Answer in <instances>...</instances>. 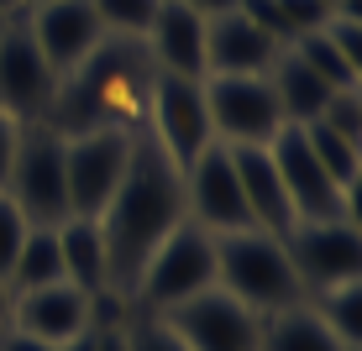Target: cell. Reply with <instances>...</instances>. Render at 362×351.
Segmentation results:
<instances>
[{
    "instance_id": "obj_1",
    "label": "cell",
    "mask_w": 362,
    "mask_h": 351,
    "mask_svg": "<svg viewBox=\"0 0 362 351\" xmlns=\"http://www.w3.org/2000/svg\"><path fill=\"white\" fill-rule=\"evenodd\" d=\"M184 215V173L158 153L153 136H136L132 162L121 189L110 194L105 215H100V236H105V257H110V288L132 299L136 273L153 257V246L163 242Z\"/></svg>"
},
{
    "instance_id": "obj_2",
    "label": "cell",
    "mask_w": 362,
    "mask_h": 351,
    "mask_svg": "<svg viewBox=\"0 0 362 351\" xmlns=\"http://www.w3.org/2000/svg\"><path fill=\"white\" fill-rule=\"evenodd\" d=\"M216 288H226L257 320L305 299V283H299L294 262L284 252V236L263 231V225L216 236Z\"/></svg>"
},
{
    "instance_id": "obj_3",
    "label": "cell",
    "mask_w": 362,
    "mask_h": 351,
    "mask_svg": "<svg viewBox=\"0 0 362 351\" xmlns=\"http://www.w3.org/2000/svg\"><path fill=\"white\" fill-rule=\"evenodd\" d=\"M216 288V236L194 220H179L163 242L153 246V257L142 262L132 288V309L142 315H163V309L184 304V299Z\"/></svg>"
},
{
    "instance_id": "obj_4",
    "label": "cell",
    "mask_w": 362,
    "mask_h": 351,
    "mask_svg": "<svg viewBox=\"0 0 362 351\" xmlns=\"http://www.w3.org/2000/svg\"><path fill=\"white\" fill-rule=\"evenodd\" d=\"M136 131L132 126H90L64 136V184H69V215L100 220L110 194L121 189L132 162Z\"/></svg>"
},
{
    "instance_id": "obj_5",
    "label": "cell",
    "mask_w": 362,
    "mask_h": 351,
    "mask_svg": "<svg viewBox=\"0 0 362 351\" xmlns=\"http://www.w3.org/2000/svg\"><path fill=\"white\" fill-rule=\"evenodd\" d=\"M6 194L16 199V210L32 225H58L69 220V184H64V131H53L47 121H32L16 136L6 173Z\"/></svg>"
},
{
    "instance_id": "obj_6",
    "label": "cell",
    "mask_w": 362,
    "mask_h": 351,
    "mask_svg": "<svg viewBox=\"0 0 362 351\" xmlns=\"http://www.w3.org/2000/svg\"><path fill=\"white\" fill-rule=\"evenodd\" d=\"M205 110H210L216 142H226V147H263L289 126L268 73H210Z\"/></svg>"
},
{
    "instance_id": "obj_7",
    "label": "cell",
    "mask_w": 362,
    "mask_h": 351,
    "mask_svg": "<svg viewBox=\"0 0 362 351\" xmlns=\"http://www.w3.org/2000/svg\"><path fill=\"white\" fill-rule=\"evenodd\" d=\"M147 126H153L158 153L184 173L216 142L210 110H205V79H179V73L153 69V79H147Z\"/></svg>"
},
{
    "instance_id": "obj_8",
    "label": "cell",
    "mask_w": 362,
    "mask_h": 351,
    "mask_svg": "<svg viewBox=\"0 0 362 351\" xmlns=\"http://www.w3.org/2000/svg\"><path fill=\"white\" fill-rule=\"evenodd\" d=\"M284 252H289L299 283L310 294H326L341 283H362V231L357 215H336V220H294L284 231Z\"/></svg>"
},
{
    "instance_id": "obj_9",
    "label": "cell",
    "mask_w": 362,
    "mask_h": 351,
    "mask_svg": "<svg viewBox=\"0 0 362 351\" xmlns=\"http://www.w3.org/2000/svg\"><path fill=\"white\" fill-rule=\"evenodd\" d=\"M184 215L194 225H205L210 236L252 225V210H247V194H242V179H236V162H231L226 142H210L184 168Z\"/></svg>"
},
{
    "instance_id": "obj_10",
    "label": "cell",
    "mask_w": 362,
    "mask_h": 351,
    "mask_svg": "<svg viewBox=\"0 0 362 351\" xmlns=\"http://www.w3.org/2000/svg\"><path fill=\"white\" fill-rule=\"evenodd\" d=\"M273 153V168L284 179V194H289V210L294 220H336V215H357V194H346L341 184L320 168V157L310 153L305 131L299 126H284L279 136L268 142Z\"/></svg>"
},
{
    "instance_id": "obj_11",
    "label": "cell",
    "mask_w": 362,
    "mask_h": 351,
    "mask_svg": "<svg viewBox=\"0 0 362 351\" xmlns=\"http://www.w3.org/2000/svg\"><path fill=\"white\" fill-rule=\"evenodd\" d=\"M163 320L189 351H257V325H263L226 288H205V294L184 299V304L163 309Z\"/></svg>"
},
{
    "instance_id": "obj_12",
    "label": "cell",
    "mask_w": 362,
    "mask_h": 351,
    "mask_svg": "<svg viewBox=\"0 0 362 351\" xmlns=\"http://www.w3.org/2000/svg\"><path fill=\"white\" fill-rule=\"evenodd\" d=\"M21 27L37 42V53L53 64V73L84 69L95 58V47L105 42V27H100L90 0H47V6H27L21 11Z\"/></svg>"
},
{
    "instance_id": "obj_13",
    "label": "cell",
    "mask_w": 362,
    "mask_h": 351,
    "mask_svg": "<svg viewBox=\"0 0 362 351\" xmlns=\"http://www.w3.org/2000/svg\"><path fill=\"white\" fill-rule=\"evenodd\" d=\"M53 95H58V73L37 53V42L16 16L6 27V37H0V110L11 121H21V126H32V121H47Z\"/></svg>"
},
{
    "instance_id": "obj_14",
    "label": "cell",
    "mask_w": 362,
    "mask_h": 351,
    "mask_svg": "<svg viewBox=\"0 0 362 351\" xmlns=\"http://www.w3.org/2000/svg\"><path fill=\"white\" fill-rule=\"evenodd\" d=\"M11 325L32 341L47 346H69L90 331V294L74 283H47V288H27L11 299Z\"/></svg>"
},
{
    "instance_id": "obj_15",
    "label": "cell",
    "mask_w": 362,
    "mask_h": 351,
    "mask_svg": "<svg viewBox=\"0 0 362 351\" xmlns=\"http://www.w3.org/2000/svg\"><path fill=\"white\" fill-rule=\"evenodd\" d=\"M273 58H279V42L242 6L205 16V79L210 73H268Z\"/></svg>"
},
{
    "instance_id": "obj_16",
    "label": "cell",
    "mask_w": 362,
    "mask_h": 351,
    "mask_svg": "<svg viewBox=\"0 0 362 351\" xmlns=\"http://www.w3.org/2000/svg\"><path fill=\"white\" fill-rule=\"evenodd\" d=\"M142 47H147V58H153L158 73L205 79V16L189 11L184 0H163V6H158Z\"/></svg>"
},
{
    "instance_id": "obj_17",
    "label": "cell",
    "mask_w": 362,
    "mask_h": 351,
    "mask_svg": "<svg viewBox=\"0 0 362 351\" xmlns=\"http://www.w3.org/2000/svg\"><path fill=\"white\" fill-rule=\"evenodd\" d=\"M231 162H236V179H242L247 210H252V225L284 236V231L294 225V210H289V194H284L279 168H273L268 142H263V147H231Z\"/></svg>"
},
{
    "instance_id": "obj_18",
    "label": "cell",
    "mask_w": 362,
    "mask_h": 351,
    "mask_svg": "<svg viewBox=\"0 0 362 351\" xmlns=\"http://www.w3.org/2000/svg\"><path fill=\"white\" fill-rule=\"evenodd\" d=\"M268 84H273V95H279V110H284L289 126H310L331 100V84L320 79L315 69L299 64L294 47H279V58L268 64Z\"/></svg>"
},
{
    "instance_id": "obj_19",
    "label": "cell",
    "mask_w": 362,
    "mask_h": 351,
    "mask_svg": "<svg viewBox=\"0 0 362 351\" xmlns=\"http://www.w3.org/2000/svg\"><path fill=\"white\" fill-rule=\"evenodd\" d=\"M58 252H64V278L84 294H100L110 288V257H105V236H100V220H58Z\"/></svg>"
},
{
    "instance_id": "obj_20",
    "label": "cell",
    "mask_w": 362,
    "mask_h": 351,
    "mask_svg": "<svg viewBox=\"0 0 362 351\" xmlns=\"http://www.w3.org/2000/svg\"><path fill=\"white\" fill-rule=\"evenodd\" d=\"M257 351H352V346L336 341L326 331V320L310 309V299H299V304L279 309V315H263V325H257Z\"/></svg>"
},
{
    "instance_id": "obj_21",
    "label": "cell",
    "mask_w": 362,
    "mask_h": 351,
    "mask_svg": "<svg viewBox=\"0 0 362 351\" xmlns=\"http://www.w3.org/2000/svg\"><path fill=\"white\" fill-rule=\"evenodd\" d=\"M11 294H27V288H47V283H69L64 278V252H58V225H32L27 242H21L16 262L6 273Z\"/></svg>"
},
{
    "instance_id": "obj_22",
    "label": "cell",
    "mask_w": 362,
    "mask_h": 351,
    "mask_svg": "<svg viewBox=\"0 0 362 351\" xmlns=\"http://www.w3.org/2000/svg\"><path fill=\"white\" fill-rule=\"evenodd\" d=\"M299 131H305L310 153L320 157V168H326L346 194H357V179H362V142H346V136H336L331 126H320V121H310V126H299Z\"/></svg>"
},
{
    "instance_id": "obj_23",
    "label": "cell",
    "mask_w": 362,
    "mask_h": 351,
    "mask_svg": "<svg viewBox=\"0 0 362 351\" xmlns=\"http://www.w3.org/2000/svg\"><path fill=\"white\" fill-rule=\"evenodd\" d=\"M310 309L326 320V331L336 335L341 346H362V283H341V288H326V294H310Z\"/></svg>"
},
{
    "instance_id": "obj_24",
    "label": "cell",
    "mask_w": 362,
    "mask_h": 351,
    "mask_svg": "<svg viewBox=\"0 0 362 351\" xmlns=\"http://www.w3.org/2000/svg\"><path fill=\"white\" fill-rule=\"evenodd\" d=\"M289 47H294L299 64L315 69L320 79L331 84V90H346V84H357V64H352V58H346V53H341V47H336L320 27H315V32H305V37H294Z\"/></svg>"
},
{
    "instance_id": "obj_25",
    "label": "cell",
    "mask_w": 362,
    "mask_h": 351,
    "mask_svg": "<svg viewBox=\"0 0 362 351\" xmlns=\"http://www.w3.org/2000/svg\"><path fill=\"white\" fill-rule=\"evenodd\" d=\"M90 6H95L100 27H105V37H132V42H142L163 0H90Z\"/></svg>"
},
{
    "instance_id": "obj_26",
    "label": "cell",
    "mask_w": 362,
    "mask_h": 351,
    "mask_svg": "<svg viewBox=\"0 0 362 351\" xmlns=\"http://www.w3.org/2000/svg\"><path fill=\"white\" fill-rule=\"evenodd\" d=\"M320 126H331L336 136H346V142H362V90L357 84H346V90H331L326 110H320Z\"/></svg>"
},
{
    "instance_id": "obj_27",
    "label": "cell",
    "mask_w": 362,
    "mask_h": 351,
    "mask_svg": "<svg viewBox=\"0 0 362 351\" xmlns=\"http://www.w3.org/2000/svg\"><path fill=\"white\" fill-rule=\"evenodd\" d=\"M127 335H132V351H189V346L179 341V335L168 331V320H163V315H142V309H132Z\"/></svg>"
},
{
    "instance_id": "obj_28",
    "label": "cell",
    "mask_w": 362,
    "mask_h": 351,
    "mask_svg": "<svg viewBox=\"0 0 362 351\" xmlns=\"http://www.w3.org/2000/svg\"><path fill=\"white\" fill-rule=\"evenodd\" d=\"M27 231H32V220L16 210V199H11L6 189H0V278L11 273V262H16L21 242H27Z\"/></svg>"
},
{
    "instance_id": "obj_29",
    "label": "cell",
    "mask_w": 362,
    "mask_h": 351,
    "mask_svg": "<svg viewBox=\"0 0 362 351\" xmlns=\"http://www.w3.org/2000/svg\"><path fill=\"white\" fill-rule=\"evenodd\" d=\"M236 6H242L247 16H252L257 27H263V32L273 37V42H279V47H289V42H294V32H289V21H284L279 0H236Z\"/></svg>"
},
{
    "instance_id": "obj_30",
    "label": "cell",
    "mask_w": 362,
    "mask_h": 351,
    "mask_svg": "<svg viewBox=\"0 0 362 351\" xmlns=\"http://www.w3.org/2000/svg\"><path fill=\"white\" fill-rule=\"evenodd\" d=\"M279 11H284V21H289V32H294V37H305V32L326 27V16H331L320 0H279Z\"/></svg>"
},
{
    "instance_id": "obj_31",
    "label": "cell",
    "mask_w": 362,
    "mask_h": 351,
    "mask_svg": "<svg viewBox=\"0 0 362 351\" xmlns=\"http://www.w3.org/2000/svg\"><path fill=\"white\" fill-rule=\"evenodd\" d=\"M16 136H21V121H11L0 110V189H6V173H11V153H16Z\"/></svg>"
},
{
    "instance_id": "obj_32",
    "label": "cell",
    "mask_w": 362,
    "mask_h": 351,
    "mask_svg": "<svg viewBox=\"0 0 362 351\" xmlns=\"http://www.w3.org/2000/svg\"><path fill=\"white\" fill-rule=\"evenodd\" d=\"M0 351H58V346H47V341H32V335H21L16 325H6V331H0Z\"/></svg>"
},
{
    "instance_id": "obj_33",
    "label": "cell",
    "mask_w": 362,
    "mask_h": 351,
    "mask_svg": "<svg viewBox=\"0 0 362 351\" xmlns=\"http://www.w3.org/2000/svg\"><path fill=\"white\" fill-rule=\"evenodd\" d=\"M189 11H199V16H221V11H236V0H184Z\"/></svg>"
},
{
    "instance_id": "obj_34",
    "label": "cell",
    "mask_w": 362,
    "mask_h": 351,
    "mask_svg": "<svg viewBox=\"0 0 362 351\" xmlns=\"http://www.w3.org/2000/svg\"><path fill=\"white\" fill-rule=\"evenodd\" d=\"M11 299H16V294H11V283L0 278V331H6V325H11Z\"/></svg>"
},
{
    "instance_id": "obj_35",
    "label": "cell",
    "mask_w": 362,
    "mask_h": 351,
    "mask_svg": "<svg viewBox=\"0 0 362 351\" xmlns=\"http://www.w3.org/2000/svg\"><path fill=\"white\" fill-rule=\"evenodd\" d=\"M58 351H90V331L79 335V341H69V346H58Z\"/></svg>"
},
{
    "instance_id": "obj_36",
    "label": "cell",
    "mask_w": 362,
    "mask_h": 351,
    "mask_svg": "<svg viewBox=\"0 0 362 351\" xmlns=\"http://www.w3.org/2000/svg\"><path fill=\"white\" fill-rule=\"evenodd\" d=\"M16 16H21V11H16ZM16 16H11V11H0V37H6V27H11Z\"/></svg>"
},
{
    "instance_id": "obj_37",
    "label": "cell",
    "mask_w": 362,
    "mask_h": 351,
    "mask_svg": "<svg viewBox=\"0 0 362 351\" xmlns=\"http://www.w3.org/2000/svg\"><path fill=\"white\" fill-rule=\"evenodd\" d=\"M0 11H11V16H16V11H21V0H0Z\"/></svg>"
},
{
    "instance_id": "obj_38",
    "label": "cell",
    "mask_w": 362,
    "mask_h": 351,
    "mask_svg": "<svg viewBox=\"0 0 362 351\" xmlns=\"http://www.w3.org/2000/svg\"><path fill=\"white\" fill-rule=\"evenodd\" d=\"M27 6H47V0H21V11H27Z\"/></svg>"
},
{
    "instance_id": "obj_39",
    "label": "cell",
    "mask_w": 362,
    "mask_h": 351,
    "mask_svg": "<svg viewBox=\"0 0 362 351\" xmlns=\"http://www.w3.org/2000/svg\"><path fill=\"white\" fill-rule=\"evenodd\" d=\"M320 6H326V11H336V6H341V0H320Z\"/></svg>"
}]
</instances>
